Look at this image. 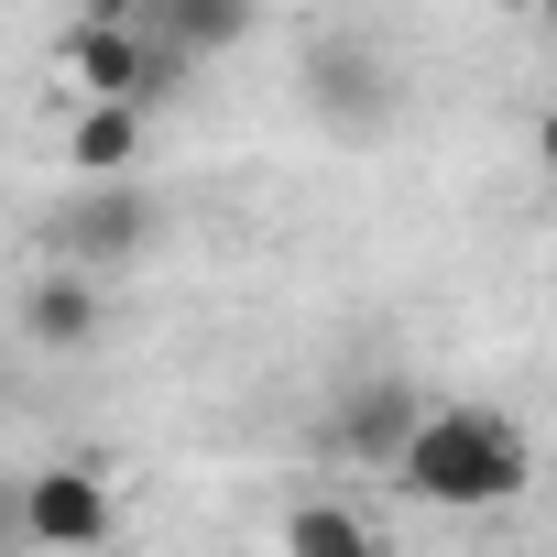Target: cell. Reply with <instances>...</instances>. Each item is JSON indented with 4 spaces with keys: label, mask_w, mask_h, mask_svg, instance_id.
I'll return each instance as SVG.
<instances>
[{
    "label": "cell",
    "mask_w": 557,
    "mask_h": 557,
    "mask_svg": "<svg viewBox=\"0 0 557 557\" xmlns=\"http://www.w3.org/2000/svg\"><path fill=\"white\" fill-rule=\"evenodd\" d=\"M383 481L416 492L426 513H492V503H513L535 481V448H524V426L503 405H426Z\"/></svg>",
    "instance_id": "6da1fadb"
},
{
    "label": "cell",
    "mask_w": 557,
    "mask_h": 557,
    "mask_svg": "<svg viewBox=\"0 0 557 557\" xmlns=\"http://www.w3.org/2000/svg\"><path fill=\"white\" fill-rule=\"evenodd\" d=\"M45 251H55L66 273H121V262H143V251H153V197H143L132 175L77 186L66 208H45Z\"/></svg>",
    "instance_id": "7a4b0ae2"
},
{
    "label": "cell",
    "mask_w": 557,
    "mask_h": 557,
    "mask_svg": "<svg viewBox=\"0 0 557 557\" xmlns=\"http://www.w3.org/2000/svg\"><path fill=\"white\" fill-rule=\"evenodd\" d=\"M296 88H307V110H318L339 143H383V121L405 110V77L383 66V45H350V34H329V45L296 66Z\"/></svg>",
    "instance_id": "3957f363"
},
{
    "label": "cell",
    "mask_w": 557,
    "mask_h": 557,
    "mask_svg": "<svg viewBox=\"0 0 557 557\" xmlns=\"http://www.w3.org/2000/svg\"><path fill=\"white\" fill-rule=\"evenodd\" d=\"M23 503V535L45 546V557H99L110 535H121V492L99 481V470H77V459H55V470H34V481H12Z\"/></svg>",
    "instance_id": "277c9868"
},
{
    "label": "cell",
    "mask_w": 557,
    "mask_h": 557,
    "mask_svg": "<svg viewBox=\"0 0 557 557\" xmlns=\"http://www.w3.org/2000/svg\"><path fill=\"white\" fill-rule=\"evenodd\" d=\"M55 55H66V77H77L88 99H121V110H143V121H153V99H175V88H186V77H175L132 23H66V34H55Z\"/></svg>",
    "instance_id": "5b68a950"
},
{
    "label": "cell",
    "mask_w": 557,
    "mask_h": 557,
    "mask_svg": "<svg viewBox=\"0 0 557 557\" xmlns=\"http://www.w3.org/2000/svg\"><path fill=\"white\" fill-rule=\"evenodd\" d=\"M251 23H262V0H153V12H143V45H153L175 77H197L208 55H240Z\"/></svg>",
    "instance_id": "8992f818"
},
{
    "label": "cell",
    "mask_w": 557,
    "mask_h": 557,
    "mask_svg": "<svg viewBox=\"0 0 557 557\" xmlns=\"http://www.w3.org/2000/svg\"><path fill=\"white\" fill-rule=\"evenodd\" d=\"M23 329H34V350H88V339L110 329V285H99V273L45 262L34 285H23Z\"/></svg>",
    "instance_id": "52a82bcc"
},
{
    "label": "cell",
    "mask_w": 557,
    "mask_h": 557,
    "mask_svg": "<svg viewBox=\"0 0 557 557\" xmlns=\"http://www.w3.org/2000/svg\"><path fill=\"white\" fill-rule=\"evenodd\" d=\"M416 416H426V394H416V383H361V394H350V416H339V459L394 470V448L416 437Z\"/></svg>",
    "instance_id": "ba28073f"
},
{
    "label": "cell",
    "mask_w": 557,
    "mask_h": 557,
    "mask_svg": "<svg viewBox=\"0 0 557 557\" xmlns=\"http://www.w3.org/2000/svg\"><path fill=\"white\" fill-rule=\"evenodd\" d=\"M66 164H77V186H110V175H132V164H143V110H121V99H88V110H77V132H66Z\"/></svg>",
    "instance_id": "9c48e42d"
},
{
    "label": "cell",
    "mask_w": 557,
    "mask_h": 557,
    "mask_svg": "<svg viewBox=\"0 0 557 557\" xmlns=\"http://www.w3.org/2000/svg\"><path fill=\"white\" fill-rule=\"evenodd\" d=\"M285 557H394V535H383V524H361L350 503L307 492V503H285Z\"/></svg>",
    "instance_id": "30bf717a"
},
{
    "label": "cell",
    "mask_w": 557,
    "mask_h": 557,
    "mask_svg": "<svg viewBox=\"0 0 557 557\" xmlns=\"http://www.w3.org/2000/svg\"><path fill=\"white\" fill-rule=\"evenodd\" d=\"M143 12L153 0H77V23H132V34H143Z\"/></svg>",
    "instance_id": "8fae6325"
},
{
    "label": "cell",
    "mask_w": 557,
    "mask_h": 557,
    "mask_svg": "<svg viewBox=\"0 0 557 557\" xmlns=\"http://www.w3.org/2000/svg\"><path fill=\"white\" fill-rule=\"evenodd\" d=\"M503 12H535V0H503Z\"/></svg>",
    "instance_id": "7c38bea8"
}]
</instances>
